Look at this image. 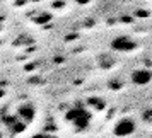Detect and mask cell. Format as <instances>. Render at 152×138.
Masks as SVG:
<instances>
[{
	"label": "cell",
	"mask_w": 152,
	"mask_h": 138,
	"mask_svg": "<svg viewBox=\"0 0 152 138\" xmlns=\"http://www.w3.org/2000/svg\"><path fill=\"white\" fill-rule=\"evenodd\" d=\"M67 121L74 124V128L75 130H86L87 126H89V121H91V113L84 106H75V107H72V109L67 113Z\"/></svg>",
	"instance_id": "6da1fadb"
},
{
	"label": "cell",
	"mask_w": 152,
	"mask_h": 138,
	"mask_svg": "<svg viewBox=\"0 0 152 138\" xmlns=\"http://www.w3.org/2000/svg\"><path fill=\"white\" fill-rule=\"evenodd\" d=\"M135 131H137V121L128 116L118 119L115 128H113V133L116 137H130L132 133H135Z\"/></svg>",
	"instance_id": "7a4b0ae2"
},
{
	"label": "cell",
	"mask_w": 152,
	"mask_h": 138,
	"mask_svg": "<svg viewBox=\"0 0 152 138\" xmlns=\"http://www.w3.org/2000/svg\"><path fill=\"white\" fill-rule=\"evenodd\" d=\"M135 46H137V43L126 34L116 36V38L111 41V48L115 49V51H118V53H128L132 49H135Z\"/></svg>",
	"instance_id": "3957f363"
},
{
	"label": "cell",
	"mask_w": 152,
	"mask_h": 138,
	"mask_svg": "<svg viewBox=\"0 0 152 138\" xmlns=\"http://www.w3.org/2000/svg\"><path fill=\"white\" fill-rule=\"evenodd\" d=\"M15 118H17L21 123H24L26 126H28L29 123H33V121H34V118H36V107L31 102L21 104V106H19V109H17Z\"/></svg>",
	"instance_id": "277c9868"
},
{
	"label": "cell",
	"mask_w": 152,
	"mask_h": 138,
	"mask_svg": "<svg viewBox=\"0 0 152 138\" xmlns=\"http://www.w3.org/2000/svg\"><path fill=\"white\" fill-rule=\"evenodd\" d=\"M130 78H132V84H135V85H149L151 84V72L145 68L133 70Z\"/></svg>",
	"instance_id": "5b68a950"
},
{
	"label": "cell",
	"mask_w": 152,
	"mask_h": 138,
	"mask_svg": "<svg viewBox=\"0 0 152 138\" xmlns=\"http://www.w3.org/2000/svg\"><path fill=\"white\" fill-rule=\"evenodd\" d=\"M97 62H99V67L101 68L110 70L116 65V58H113V55H110V53H104V55H101L97 58Z\"/></svg>",
	"instance_id": "8992f818"
},
{
	"label": "cell",
	"mask_w": 152,
	"mask_h": 138,
	"mask_svg": "<svg viewBox=\"0 0 152 138\" xmlns=\"http://www.w3.org/2000/svg\"><path fill=\"white\" fill-rule=\"evenodd\" d=\"M51 21V15L48 14V12H43V14H39L38 17H34V22L36 24H46V22Z\"/></svg>",
	"instance_id": "52a82bcc"
},
{
	"label": "cell",
	"mask_w": 152,
	"mask_h": 138,
	"mask_svg": "<svg viewBox=\"0 0 152 138\" xmlns=\"http://www.w3.org/2000/svg\"><path fill=\"white\" fill-rule=\"evenodd\" d=\"M33 138H56V137H55V135H50V133H46V131H45V133H39V135H34Z\"/></svg>",
	"instance_id": "ba28073f"
},
{
	"label": "cell",
	"mask_w": 152,
	"mask_h": 138,
	"mask_svg": "<svg viewBox=\"0 0 152 138\" xmlns=\"http://www.w3.org/2000/svg\"><path fill=\"white\" fill-rule=\"evenodd\" d=\"M4 96H5V90H4V89H2V87H0V99H2V97H4Z\"/></svg>",
	"instance_id": "9c48e42d"
},
{
	"label": "cell",
	"mask_w": 152,
	"mask_h": 138,
	"mask_svg": "<svg viewBox=\"0 0 152 138\" xmlns=\"http://www.w3.org/2000/svg\"><path fill=\"white\" fill-rule=\"evenodd\" d=\"M0 31H2V22H0Z\"/></svg>",
	"instance_id": "30bf717a"
},
{
	"label": "cell",
	"mask_w": 152,
	"mask_h": 138,
	"mask_svg": "<svg viewBox=\"0 0 152 138\" xmlns=\"http://www.w3.org/2000/svg\"><path fill=\"white\" fill-rule=\"evenodd\" d=\"M0 137H2V133H0Z\"/></svg>",
	"instance_id": "8fae6325"
}]
</instances>
